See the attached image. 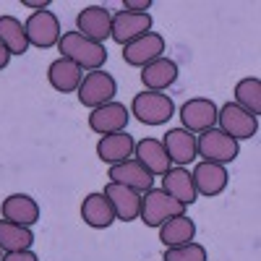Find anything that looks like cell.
<instances>
[{"mask_svg":"<svg viewBox=\"0 0 261 261\" xmlns=\"http://www.w3.org/2000/svg\"><path fill=\"white\" fill-rule=\"evenodd\" d=\"M58 50L63 53L60 58L76 63L81 71H99L107 63V47L94 39H86L79 32H63L58 39Z\"/></svg>","mask_w":261,"mask_h":261,"instance_id":"cell-1","label":"cell"},{"mask_svg":"<svg viewBox=\"0 0 261 261\" xmlns=\"http://www.w3.org/2000/svg\"><path fill=\"white\" fill-rule=\"evenodd\" d=\"M178 214H186V206L180 201H175L170 193H165L162 188H149L141 193V212H139V220L146 227H162L167 220Z\"/></svg>","mask_w":261,"mask_h":261,"instance_id":"cell-2","label":"cell"},{"mask_svg":"<svg viewBox=\"0 0 261 261\" xmlns=\"http://www.w3.org/2000/svg\"><path fill=\"white\" fill-rule=\"evenodd\" d=\"M130 115L144 125H165L175 115V102L165 92H141L130 99Z\"/></svg>","mask_w":261,"mask_h":261,"instance_id":"cell-3","label":"cell"},{"mask_svg":"<svg viewBox=\"0 0 261 261\" xmlns=\"http://www.w3.org/2000/svg\"><path fill=\"white\" fill-rule=\"evenodd\" d=\"M76 94H79V102H81L84 107L97 110V107L113 102V97L118 94V81L113 79V73H107L105 68L89 71V73H84Z\"/></svg>","mask_w":261,"mask_h":261,"instance_id":"cell-4","label":"cell"},{"mask_svg":"<svg viewBox=\"0 0 261 261\" xmlns=\"http://www.w3.org/2000/svg\"><path fill=\"white\" fill-rule=\"evenodd\" d=\"M238 151H241V144L220 128H209L196 136V154L204 157V162L230 165L238 157Z\"/></svg>","mask_w":261,"mask_h":261,"instance_id":"cell-5","label":"cell"},{"mask_svg":"<svg viewBox=\"0 0 261 261\" xmlns=\"http://www.w3.org/2000/svg\"><path fill=\"white\" fill-rule=\"evenodd\" d=\"M217 123H220V130H225V134L232 136L235 141L253 139L256 130H258V118L246 113L243 107H238L235 102H225L220 110H217Z\"/></svg>","mask_w":261,"mask_h":261,"instance_id":"cell-6","label":"cell"},{"mask_svg":"<svg viewBox=\"0 0 261 261\" xmlns=\"http://www.w3.org/2000/svg\"><path fill=\"white\" fill-rule=\"evenodd\" d=\"M24 32H27V39H29V47H39V50H47V47H55L58 39H60V21L53 11H39V13H32L27 21H24Z\"/></svg>","mask_w":261,"mask_h":261,"instance_id":"cell-7","label":"cell"},{"mask_svg":"<svg viewBox=\"0 0 261 261\" xmlns=\"http://www.w3.org/2000/svg\"><path fill=\"white\" fill-rule=\"evenodd\" d=\"M217 110H220V107H217L212 99L193 97L180 107V120H183L180 128H186L193 136H199V134H204V130L217 125Z\"/></svg>","mask_w":261,"mask_h":261,"instance_id":"cell-8","label":"cell"},{"mask_svg":"<svg viewBox=\"0 0 261 261\" xmlns=\"http://www.w3.org/2000/svg\"><path fill=\"white\" fill-rule=\"evenodd\" d=\"M76 32L84 34L86 39H94L105 45V39H110L113 32V13L105 6H86L76 16Z\"/></svg>","mask_w":261,"mask_h":261,"instance_id":"cell-9","label":"cell"},{"mask_svg":"<svg viewBox=\"0 0 261 261\" xmlns=\"http://www.w3.org/2000/svg\"><path fill=\"white\" fill-rule=\"evenodd\" d=\"M128 120H130V110L123 102H115V99L89 113V128L99 136L120 134V130L128 128Z\"/></svg>","mask_w":261,"mask_h":261,"instance_id":"cell-10","label":"cell"},{"mask_svg":"<svg viewBox=\"0 0 261 261\" xmlns=\"http://www.w3.org/2000/svg\"><path fill=\"white\" fill-rule=\"evenodd\" d=\"M162 55H165V37L157 32H146L123 47L125 65H134V68H144V65H149L151 60H157Z\"/></svg>","mask_w":261,"mask_h":261,"instance_id":"cell-11","label":"cell"},{"mask_svg":"<svg viewBox=\"0 0 261 261\" xmlns=\"http://www.w3.org/2000/svg\"><path fill=\"white\" fill-rule=\"evenodd\" d=\"M107 178H110V183H120L125 188H134L139 193L154 188V175L139 162V160H123L118 165H110V170H107Z\"/></svg>","mask_w":261,"mask_h":261,"instance_id":"cell-12","label":"cell"},{"mask_svg":"<svg viewBox=\"0 0 261 261\" xmlns=\"http://www.w3.org/2000/svg\"><path fill=\"white\" fill-rule=\"evenodd\" d=\"M102 193H105V199L110 201V206L115 212V220H120V222L139 220V212H141V193L139 191L125 188L120 183H107Z\"/></svg>","mask_w":261,"mask_h":261,"instance_id":"cell-13","label":"cell"},{"mask_svg":"<svg viewBox=\"0 0 261 261\" xmlns=\"http://www.w3.org/2000/svg\"><path fill=\"white\" fill-rule=\"evenodd\" d=\"M151 32V16L149 13H128V11H118L113 13V32L110 39H115L118 45H128V42L139 39L141 34Z\"/></svg>","mask_w":261,"mask_h":261,"instance_id":"cell-14","label":"cell"},{"mask_svg":"<svg viewBox=\"0 0 261 261\" xmlns=\"http://www.w3.org/2000/svg\"><path fill=\"white\" fill-rule=\"evenodd\" d=\"M160 141H162L170 162L175 167H186V165H191L196 157H199L196 154V136L188 134L186 128H170Z\"/></svg>","mask_w":261,"mask_h":261,"instance_id":"cell-15","label":"cell"},{"mask_svg":"<svg viewBox=\"0 0 261 261\" xmlns=\"http://www.w3.org/2000/svg\"><path fill=\"white\" fill-rule=\"evenodd\" d=\"M193 188L199 196H220L227 188V167L217 162H199L191 172Z\"/></svg>","mask_w":261,"mask_h":261,"instance_id":"cell-16","label":"cell"},{"mask_svg":"<svg viewBox=\"0 0 261 261\" xmlns=\"http://www.w3.org/2000/svg\"><path fill=\"white\" fill-rule=\"evenodd\" d=\"M0 214H3V220H8V222L32 227V225L39 222V204L29 193H11L3 199V204H0Z\"/></svg>","mask_w":261,"mask_h":261,"instance_id":"cell-17","label":"cell"},{"mask_svg":"<svg viewBox=\"0 0 261 261\" xmlns=\"http://www.w3.org/2000/svg\"><path fill=\"white\" fill-rule=\"evenodd\" d=\"M180 71H178V63L170 60V58H157L151 60L149 65L141 68V84L146 86V92H165L170 89L172 84L178 81Z\"/></svg>","mask_w":261,"mask_h":261,"instance_id":"cell-18","label":"cell"},{"mask_svg":"<svg viewBox=\"0 0 261 261\" xmlns=\"http://www.w3.org/2000/svg\"><path fill=\"white\" fill-rule=\"evenodd\" d=\"M134 160H139L154 178H162L165 172L172 167V162H170V157H167V151H165L160 139H141V141H136Z\"/></svg>","mask_w":261,"mask_h":261,"instance_id":"cell-19","label":"cell"},{"mask_svg":"<svg viewBox=\"0 0 261 261\" xmlns=\"http://www.w3.org/2000/svg\"><path fill=\"white\" fill-rule=\"evenodd\" d=\"M134 136L128 130H120V134H110V136H99L97 141V157L107 165H118L123 160L134 157Z\"/></svg>","mask_w":261,"mask_h":261,"instance_id":"cell-20","label":"cell"},{"mask_svg":"<svg viewBox=\"0 0 261 261\" xmlns=\"http://www.w3.org/2000/svg\"><path fill=\"white\" fill-rule=\"evenodd\" d=\"M162 191L170 193L172 199L180 201L183 206H191V204H196V199H199L188 167H170L162 175Z\"/></svg>","mask_w":261,"mask_h":261,"instance_id":"cell-21","label":"cell"},{"mask_svg":"<svg viewBox=\"0 0 261 261\" xmlns=\"http://www.w3.org/2000/svg\"><path fill=\"white\" fill-rule=\"evenodd\" d=\"M81 220L84 225H89L94 230H105L115 222V212L110 206V201L105 199V193L97 191V193H89L81 204Z\"/></svg>","mask_w":261,"mask_h":261,"instance_id":"cell-22","label":"cell"},{"mask_svg":"<svg viewBox=\"0 0 261 261\" xmlns=\"http://www.w3.org/2000/svg\"><path fill=\"white\" fill-rule=\"evenodd\" d=\"M84 79V71L79 68L76 63L65 60V58H58L47 65V81L55 92H63V94H71L79 89V84Z\"/></svg>","mask_w":261,"mask_h":261,"instance_id":"cell-23","label":"cell"},{"mask_svg":"<svg viewBox=\"0 0 261 261\" xmlns=\"http://www.w3.org/2000/svg\"><path fill=\"white\" fill-rule=\"evenodd\" d=\"M196 238V222L191 220L188 214H178L167 220L162 227H160V241L165 248H172V246H183V243H191Z\"/></svg>","mask_w":261,"mask_h":261,"instance_id":"cell-24","label":"cell"},{"mask_svg":"<svg viewBox=\"0 0 261 261\" xmlns=\"http://www.w3.org/2000/svg\"><path fill=\"white\" fill-rule=\"evenodd\" d=\"M34 246V232L32 227L16 225L8 220H0V251L13 253V251H29Z\"/></svg>","mask_w":261,"mask_h":261,"instance_id":"cell-25","label":"cell"},{"mask_svg":"<svg viewBox=\"0 0 261 261\" xmlns=\"http://www.w3.org/2000/svg\"><path fill=\"white\" fill-rule=\"evenodd\" d=\"M0 45L11 55H24L29 53V39L24 32V24L16 16H0Z\"/></svg>","mask_w":261,"mask_h":261,"instance_id":"cell-26","label":"cell"},{"mask_svg":"<svg viewBox=\"0 0 261 261\" xmlns=\"http://www.w3.org/2000/svg\"><path fill=\"white\" fill-rule=\"evenodd\" d=\"M235 105L238 107H243L246 113H251V115H256L258 118V113H261V81L256 79V76H246V79H241L235 84Z\"/></svg>","mask_w":261,"mask_h":261,"instance_id":"cell-27","label":"cell"},{"mask_svg":"<svg viewBox=\"0 0 261 261\" xmlns=\"http://www.w3.org/2000/svg\"><path fill=\"white\" fill-rule=\"evenodd\" d=\"M162 261H206V248L196 241L183 243V246H172V248H165Z\"/></svg>","mask_w":261,"mask_h":261,"instance_id":"cell-28","label":"cell"},{"mask_svg":"<svg viewBox=\"0 0 261 261\" xmlns=\"http://www.w3.org/2000/svg\"><path fill=\"white\" fill-rule=\"evenodd\" d=\"M151 8V0H125L123 3V11L128 13H146Z\"/></svg>","mask_w":261,"mask_h":261,"instance_id":"cell-29","label":"cell"},{"mask_svg":"<svg viewBox=\"0 0 261 261\" xmlns=\"http://www.w3.org/2000/svg\"><path fill=\"white\" fill-rule=\"evenodd\" d=\"M3 261H39L37 253L29 248V251H13V253H3Z\"/></svg>","mask_w":261,"mask_h":261,"instance_id":"cell-30","label":"cell"},{"mask_svg":"<svg viewBox=\"0 0 261 261\" xmlns=\"http://www.w3.org/2000/svg\"><path fill=\"white\" fill-rule=\"evenodd\" d=\"M21 6L32 8L34 13H39V11H47L50 8V0H21Z\"/></svg>","mask_w":261,"mask_h":261,"instance_id":"cell-31","label":"cell"},{"mask_svg":"<svg viewBox=\"0 0 261 261\" xmlns=\"http://www.w3.org/2000/svg\"><path fill=\"white\" fill-rule=\"evenodd\" d=\"M8 63H11V53H8V50H6L3 45H0V71H3Z\"/></svg>","mask_w":261,"mask_h":261,"instance_id":"cell-32","label":"cell"},{"mask_svg":"<svg viewBox=\"0 0 261 261\" xmlns=\"http://www.w3.org/2000/svg\"><path fill=\"white\" fill-rule=\"evenodd\" d=\"M0 261H3V251H0Z\"/></svg>","mask_w":261,"mask_h":261,"instance_id":"cell-33","label":"cell"}]
</instances>
